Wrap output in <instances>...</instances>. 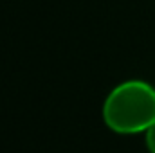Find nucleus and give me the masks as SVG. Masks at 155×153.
Listing matches in <instances>:
<instances>
[{"label":"nucleus","instance_id":"f03ea898","mask_svg":"<svg viewBox=\"0 0 155 153\" xmlns=\"http://www.w3.org/2000/svg\"><path fill=\"white\" fill-rule=\"evenodd\" d=\"M144 139H146V148L150 153H155V122L150 124V128L144 132Z\"/></svg>","mask_w":155,"mask_h":153},{"label":"nucleus","instance_id":"f257e3e1","mask_svg":"<svg viewBox=\"0 0 155 153\" xmlns=\"http://www.w3.org/2000/svg\"><path fill=\"white\" fill-rule=\"evenodd\" d=\"M103 119L116 133H144L155 122V88L141 79L117 85L105 99Z\"/></svg>","mask_w":155,"mask_h":153}]
</instances>
